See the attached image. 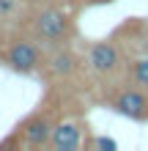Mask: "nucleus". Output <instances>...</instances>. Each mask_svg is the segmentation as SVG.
Masks as SVG:
<instances>
[{
	"label": "nucleus",
	"instance_id": "obj_1",
	"mask_svg": "<svg viewBox=\"0 0 148 151\" xmlns=\"http://www.w3.org/2000/svg\"><path fill=\"white\" fill-rule=\"evenodd\" d=\"M74 19L66 8H60L58 3H41V6H33V14H30V22H28V33L36 39L41 47H60V44H69L74 36Z\"/></svg>",
	"mask_w": 148,
	"mask_h": 151
},
{
	"label": "nucleus",
	"instance_id": "obj_2",
	"mask_svg": "<svg viewBox=\"0 0 148 151\" xmlns=\"http://www.w3.org/2000/svg\"><path fill=\"white\" fill-rule=\"evenodd\" d=\"M3 63L16 74H39L47 63V55H44V47L30 33H19V36H11V41L6 44Z\"/></svg>",
	"mask_w": 148,
	"mask_h": 151
},
{
	"label": "nucleus",
	"instance_id": "obj_3",
	"mask_svg": "<svg viewBox=\"0 0 148 151\" xmlns=\"http://www.w3.org/2000/svg\"><path fill=\"white\" fill-rule=\"evenodd\" d=\"M55 124H58V118L49 110H36L16 127V140L25 148H44V146H49Z\"/></svg>",
	"mask_w": 148,
	"mask_h": 151
},
{
	"label": "nucleus",
	"instance_id": "obj_4",
	"mask_svg": "<svg viewBox=\"0 0 148 151\" xmlns=\"http://www.w3.org/2000/svg\"><path fill=\"white\" fill-rule=\"evenodd\" d=\"M85 66L96 77H112L124 66V52L115 41H93L85 52Z\"/></svg>",
	"mask_w": 148,
	"mask_h": 151
},
{
	"label": "nucleus",
	"instance_id": "obj_5",
	"mask_svg": "<svg viewBox=\"0 0 148 151\" xmlns=\"http://www.w3.org/2000/svg\"><path fill=\"white\" fill-rule=\"evenodd\" d=\"M110 107L129 121H148V93L145 88H118L110 96Z\"/></svg>",
	"mask_w": 148,
	"mask_h": 151
},
{
	"label": "nucleus",
	"instance_id": "obj_6",
	"mask_svg": "<svg viewBox=\"0 0 148 151\" xmlns=\"http://www.w3.org/2000/svg\"><path fill=\"white\" fill-rule=\"evenodd\" d=\"M85 146V129L77 118H63L55 124L49 137V148L55 151H80Z\"/></svg>",
	"mask_w": 148,
	"mask_h": 151
},
{
	"label": "nucleus",
	"instance_id": "obj_7",
	"mask_svg": "<svg viewBox=\"0 0 148 151\" xmlns=\"http://www.w3.org/2000/svg\"><path fill=\"white\" fill-rule=\"evenodd\" d=\"M80 66H82L80 55H77L69 44L52 47L49 55H47V63H44V69H47L52 77H58V80H71L77 72H80Z\"/></svg>",
	"mask_w": 148,
	"mask_h": 151
},
{
	"label": "nucleus",
	"instance_id": "obj_8",
	"mask_svg": "<svg viewBox=\"0 0 148 151\" xmlns=\"http://www.w3.org/2000/svg\"><path fill=\"white\" fill-rule=\"evenodd\" d=\"M129 80H132V85L148 91V55H140L129 63Z\"/></svg>",
	"mask_w": 148,
	"mask_h": 151
},
{
	"label": "nucleus",
	"instance_id": "obj_9",
	"mask_svg": "<svg viewBox=\"0 0 148 151\" xmlns=\"http://www.w3.org/2000/svg\"><path fill=\"white\" fill-rule=\"evenodd\" d=\"M22 8V0H0V25H11L14 19H19Z\"/></svg>",
	"mask_w": 148,
	"mask_h": 151
},
{
	"label": "nucleus",
	"instance_id": "obj_10",
	"mask_svg": "<svg viewBox=\"0 0 148 151\" xmlns=\"http://www.w3.org/2000/svg\"><path fill=\"white\" fill-rule=\"evenodd\" d=\"M91 146H93V148H102V151H118V143H115L112 137H93Z\"/></svg>",
	"mask_w": 148,
	"mask_h": 151
},
{
	"label": "nucleus",
	"instance_id": "obj_11",
	"mask_svg": "<svg viewBox=\"0 0 148 151\" xmlns=\"http://www.w3.org/2000/svg\"><path fill=\"white\" fill-rule=\"evenodd\" d=\"M140 52H143V55H148V25H145L143 33H140Z\"/></svg>",
	"mask_w": 148,
	"mask_h": 151
},
{
	"label": "nucleus",
	"instance_id": "obj_12",
	"mask_svg": "<svg viewBox=\"0 0 148 151\" xmlns=\"http://www.w3.org/2000/svg\"><path fill=\"white\" fill-rule=\"evenodd\" d=\"M22 3H25V6H30V8H33V6H41V3H49V0H22Z\"/></svg>",
	"mask_w": 148,
	"mask_h": 151
},
{
	"label": "nucleus",
	"instance_id": "obj_13",
	"mask_svg": "<svg viewBox=\"0 0 148 151\" xmlns=\"http://www.w3.org/2000/svg\"><path fill=\"white\" fill-rule=\"evenodd\" d=\"M91 3H104V0H91Z\"/></svg>",
	"mask_w": 148,
	"mask_h": 151
}]
</instances>
